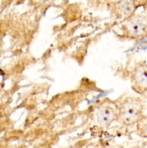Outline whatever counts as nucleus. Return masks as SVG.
I'll return each mask as SVG.
<instances>
[{
	"label": "nucleus",
	"instance_id": "6",
	"mask_svg": "<svg viewBox=\"0 0 147 148\" xmlns=\"http://www.w3.org/2000/svg\"><path fill=\"white\" fill-rule=\"evenodd\" d=\"M136 134L142 138L147 139V115H144L142 118L135 124Z\"/></svg>",
	"mask_w": 147,
	"mask_h": 148
},
{
	"label": "nucleus",
	"instance_id": "3",
	"mask_svg": "<svg viewBox=\"0 0 147 148\" xmlns=\"http://www.w3.org/2000/svg\"><path fill=\"white\" fill-rule=\"evenodd\" d=\"M118 108L116 103L105 102L99 104L95 110L94 119L98 126L103 128L110 127L118 120Z\"/></svg>",
	"mask_w": 147,
	"mask_h": 148
},
{
	"label": "nucleus",
	"instance_id": "4",
	"mask_svg": "<svg viewBox=\"0 0 147 148\" xmlns=\"http://www.w3.org/2000/svg\"><path fill=\"white\" fill-rule=\"evenodd\" d=\"M132 88L139 95L147 94V62L145 61L135 64L131 73Z\"/></svg>",
	"mask_w": 147,
	"mask_h": 148
},
{
	"label": "nucleus",
	"instance_id": "5",
	"mask_svg": "<svg viewBox=\"0 0 147 148\" xmlns=\"http://www.w3.org/2000/svg\"><path fill=\"white\" fill-rule=\"evenodd\" d=\"M118 12L125 19L133 15L136 4L133 0H120L116 5Z\"/></svg>",
	"mask_w": 147,
	"mask_h": 148
},
{
	"label": "nucleus",
	"instance_id": "8",
	"mask_svg": "<svg viewBox=\"0 0 147 148\" xmlns=\"http://www.w3.org/2000/svg\"><path fill=\"white\" fill-rule=\"evenodd\" d=\"M132 148H147V140L138 143Z\"/></svg>",
	"mask_w": 147,
	"mask_h": 148
},
{
	"label": "nucleus",
	"instance_id": "1",
	"mask_svg": "<svg viewBox=\"0 0 147 148\" xmlns=\"http://www.w3.org/2000/svg\"><path fill=\"white\" fill-rule=\"evenodd\" d=\"M115 103L118 108V121L122 125H135L144 115V103L141 98L127 96Z\"/></svg>",
	"mask_w": 147,
	"mask_h": 148
},
{
	"label": "nucleus",
	"instance_id": "2",
	"mask_svg": "<svg viewBox=\"0 0 147 148\" xmlns=\"http://www.w3.org/2000/svg\"><path fill=\"white\" fill-rule=\"evenodd\" d=\"M122 33L128 38L141 40L147 37V16H131L125 19L122 25Z\"/></svg>",
	"mask_w": 147,
	"mask_h": 148
},
{
	"label": "nucleus",
	"instance_id": "7",
	"mask_svg": "<svg viewBox=\"0 0 147 148\" xmlns=\"http://www.w3.org/2000/svg\"><path fill=\"white\" fill-rule=\"evenodd\" d=\"M94 148H123L120 145H97V147Z\"/></svg>",
	"mask_w": 147,
	"mask_h": 148
}]
</instances>
